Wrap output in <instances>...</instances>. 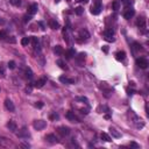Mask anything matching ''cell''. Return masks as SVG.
Returning <instances> with one entry per match:
<instances>
[{"instance_id":"obj_1","label":"cell","mask_w":149,"mask_h":149,"mask_svg":"<svg viewBox=\"0 0 149 149\" xmlns=\"http://www.w3.org/2000/svg\"><path fill=\"white\" fill-rule=\"evenodd\" d=\"M101 9H103V5L100 0H93V5L91 6V13L93 15H98L100 14Z\"/></svg>"},{"instance_id":"obj_2","label":"cell","mask_w":149,"mask_h":149,"mask_svg":"<svg viewBox=\"0 0 149 149\" xmlns=\"http://www.w3.org/2000/svg\"><path fill=\"white\" fill-rule=\"evenodd\" d=\"M33 127L35 128L36 131H42V129H44L47 127V121H44V120H35L33 122Z\"/></svg>"},{"instance_id":"obj_3","label":"cell","mask_w":149,"mask_h":149,"mask_svg":"<svg viewBox=\"0 0 149 149\" xmlns=\"http://www.w3.org/2000/svg\"><path fill=\"white\" fill-rule=\"evenodd\" d=\"M136 65L139 66L140 69H147L149 65L148 60H147L146 57H140V58L136 60Z\"/></svg>"},{"instance_id":"obj_4","label":"cell","mask_w":149,"mask_h":149,"mask_svg":"<svg viewBox=\"0 0 149 149\" xmlns=\"http://www.w3.org/2000/svg\"><path fill=\"white\" fill-rule=\"evenodd\" d=\"M114 30L112 28H107L105 31H104V39L108 42H113L114 41Z\"/></svg>"},{"instance_id":"obj_5","label":"cell","mask_w":149,"mask_h":149,"mask_svg":"<svg viewBox=\"0 0 149 149\" xmlns=\"http://www.w3.org/2000/svg\"><path fill=\"white\" fill-rule=\"evenodd\" d=\"M57 133L62 136V137H64V136H68L70 134V128L66 127V126H61V127L57 128Z\"/></svg>"},{"instance_id":"obj_6","label":"cell","mask_w":149,"mask_h":149,"mask_svg":"<svg viewBox=\"0 0 149 149\" xmlns=\"http://www.w3.org/2000/svg\"><path fill=\"white\" fill-rule=\"evenodd\" d=\"M134 14H135V11L132 8V7H126L125 12H123V18L126 19V20H129L131 18L134 16Z\"/></svg>"},{"instance_id":"obj_7","label":"cell","mask_w":149,"mask_h":149,"mask_svg":"<svg viewBox=\"0 0 149 149\" xmlns=\"http://www.w3.org/2000/svg\"><path fill=\"white\" fill-rule=\"evenodd\" d=\"M45 141L49 142V143H51V145H55L58 142V139L56 137L55 134H48V135H45Z\"/></svg>"},{"instance_id":"obj_8","label":"cell","mask_w":149,"mask_h":149,"mask_svg":"<svg viewBox=\"0 0 149 149\" xmlns=\"http://www.w3.org/2000/svg\"><path fill=\"white\" fill-rule=\"evenodd\" d=\"M65 118L69 119V120H70V121H72V122H79V121H80V120H79V119L77 118L76 115H74V112H71V111H69V112L65 114Z\"/></svg>"},{"instance_id":"obj_9","label":"cell","mask_w":149,"mask_h":149,"mask_svg":"<svg viewBox=\"0 0 149 149\" xmlns=\"http://www.w3.org/2000/svg\"><path fill=\"white\" fill-rule=\"evenodd\" d=\"M37 9H39V6H37V4H31V5H29V7H28V14L33 16L34 14L37 13Z\"/></svg>"},{"instance_id":"obj_10","label":"cell","mask_w":149,"mask_h":149,"mask_svg":"<svg viewBox=\"0 0 149 149\" xmlns=\"http://www.w3.org/2000/svg\"><path fill=\"white\" fill-rule=\"evenodd\" d=\"M30 42L33 43V45H34V49L35 50H37V51H40L41 50V48H40V40L36 37V36H31L30 37Z\"/></svg>"},{"instance_id":"obj_11","label":"cell","mask_w":149,"mask_h":149,"mask_svg":"<svg viewBox=\"0 0 149 149\" xmlns=\"http://www.w3.org/2000/svg\"><path fill=\"white\" fill-rule=\"evenodd\" d=\"M5 107H6V110H8L9 112H14V111H15V106H14V104L12 103V100H9V99H6V100H5Z\"/></svg>"},{"instance_id":"obj_12","label":"cell","mask_w":149,"mask_h":149,"mask_svg":"<svg viewBox=\"0 0 149 149\" xmlns=\"http://www.w3.org/2000/svg\"><path fill=\"white\" fill-rule=\"evenodd\" d=\"M16 135H18V137H20V139H27V137H29V136H30V134H29V132L27 131L26 128H22V129Z\"/></svg>"},{"instance_id":"obj_13","label":"cell","mask_w":149,"mask_h":149,"mask_svg":"<svg viewBox=\"0 0 149 149\" xmlns=\"http://www.w3.org/2000/svg\"><path fill=\"white\" fill-rule=\"evenodd\" d=\"M44 84H47V78H45V77H42V78H40L39 80L36 82L34 86H35L36 89H41L44 86Z\"/></svg>"},{"instance_id":"obj_14","label":"cell","mask_w":149,"mask_h":149,"mask_svg":"<svg viewBox=\"0 0 149 149\" xmlns=\"http://www.w3.org/2000/svg\"><path fill=\"white\" fill-rule=\"evenodd\" d=\"M7 128H8L11 132H15L16 131V128H18L16 122H15L14 120H9L8 122H7Z\"/></svg>"},{"instance_id":"obj_15","label":"cell","mask_w":149,"mask_h":149,"mask_svg":"<svg viewBox=\"0 0 149 149\" xmlns=\"http://www.w3.org/2000/svg\"><path fill=\"white\" fill-rule=\"evenodd\" d=\"M74 55H76V50H74V48L68 49V50L65 51V58H66V60H71Z\"/></svg>"},{"instance_id":"obj_16","label":"cell","mask_w":149,"mask_h":149,"mask_svg":"<svg viewBox=\"0 0 149 149\" xmlns=\"http://www.w3.org/2000/svg\"><path fill=\"white\" fill-rule=\"evenodd\" d=\"M60 82L63 83V84H74V79L68 78V77H65V76H61V77H60Z\"/></svg>"},{"instance_id":"obj_17","label":"cell","mask_w":149,"mask_h":149,"mask_svg":"<svg viewBox=\"0 0 149 149\" xmlns=\"http://www.w3.org/2000/svg\"><path fill=\"white\" fill-rule=\"evenodd\" d=\"M136 26L139 27V28H146V19L143 16H141V18L137 19V21H136Z\"/></svg>"},{"instance_id":"obj_18","label":"cell","mask_w":149,"mask_h":149,"mask_svg":"<svg viewBox=\"0 0 149 149\" xmlns=\"http://www.w3.org/2000/svg\"><path fill=\"white\" fill-rule=\"evenodd\" d=\"M79 37L83 40H88L90 37V33H89L86 29H82V30L79 31Z\"/></svg>"},{"instance_id":"obj_19","label":"cell","mask_w":149,"mask_h":149,"mask_svg":"<svg viewBox=\"0 0 149 149\" xmlns=\"http://www.w3.org/2000/svg\"><path fill=\"white\" fill-rule=\"evenodd\" d=\"M115 58H117V61H119V62L123 61V60L126 58V53H125V51H118V53L115 54Z\"/></svg>"},{"instance_id":"obj_20","label":"cell","mask_w":149,"mask_h":149,"mask_svg":"<svg viewBox=\"0 0 149 149\" xmlns=\"http://www.w3.org/2000/svg\"><path fill=\"white\" fill-rule=\"evenodd\" d=\"M110 133H111V135L113 136V137H115V139H119V137H121V134L119 133L115 128L113 127H110Z\"/></svg>"},{"instance_id":"obj_21","label":"cell","mask_w":149,"mask_h":149,"mask_svg":"<svg viewBox=\"0 0 149 149\" xmlns=\"http://www.w3.org/2000/svg\"><path fill=\"white\" fill-rule=\"evenodd\" d=\"M49 27L51 28V29H60V23L57 21H55V20H50L49 21Z\"/></svg>"},{"instance_id":"obj_22","label":"cell","mask_w":149,"mask_h":149,"mask_svg":"<svg viewBox=\"0 0 149 149\" xmlns=\"http://www.w3.org/2000/svg\"><path fill=\"white\" fill-rule=\"evenodd\" d=\"M56 64L61 69H63V70H68V66H66V64H65V62L63 61V60H57L56 61Z\"/></svg>"},{"instance_id":"obj_23","label":"cell","mask_w":149,"mask_h":149,"mask_svg":"<svg viewBox=\"0 0 149 149\" xmlns=\"http://www.w3.org/2000/svg\"><path fill=\"white\" fill-rule=\"evenodd\" d=\"M54 53L60 56V55H62V54L64 53V50H63V48H62V45H56V47L54 48Z\"/></svg>"},{"instance_id":"obj_24","label":"cell","mask_w":149,"mask_h":149,"mask_svg":"<svg viewBox=\"0 0 149 149\" xmlns=\"http://www.w3.org/2000/svg\"><path fill=\"white\" fill-rule=\"evenodd\" d=\"M100 137H101V140L106 141V142H111V141H112V139H111V136L108 135L107 133H101Z\"/></svg>"},{"instance_id":"obj_25","label":"cell","mask_w":149,"mask_h":149,"mask_svg":"<svg viewBox=\"0 0 149 149\" xmlns=\"http://www.w3.org/2000/svg\"><path fill=\"white\" fill-rule=\"evenodd\" d=\"M83 13H84V8L82 6H78V7L74 8V14H76V15H82Z\"/></svg>"},{"instance_id":"obj_26","label":"cell","mask_w":149,"mask_h":149,"mask_svg":"<svg viewBox=\"0 0 149 149\" xmlns=\"http://www.w3.org/2000/svg\"><path fill=\"white\" fill-rule=\"evenodd\" d=\"M85 57H86V54H85V53L78 54V56H77V61H78L79 63H82V62L85 60Z\"/></svg>"},{"instance_id":"obj_27","label":"cell","mask_w":149,"mask_h":149,"mask_svg":"<svg viewBox=\"0 0 149 149\" xmlns=\"http://www.w3.org/2000/svg\"><path fill=\"white\" fill-rule=\"evenodd\" d=\"M112 8L114 9V11H118L119 8H120V2H119L118 0H114L113 4H112Z\"/></svg>"},{"instance_id":"obj_28","label":"cell","mask_w":149,"mask_h":149,"mask_svg":"<svg viewBox=\"0 0 149 149\" xmlns=\"http://www.w3.org/2000/svg\"><path fill=\"white\" fill-rule=\"evenodd\" d=\"M29 43H30V37H23V39L21 40L22 45H28Z\"/></svg>"},{"instance_id":"obj_29","label":"cell","mask_w":149,"mask_h":149,"mask_svg":"<svg viewBox=\"0 0 149 149\" xmlns=\"http://www.w3.org/2000/svg\"><path fill=\"white\" fill-rule=\"evenodd\" d=\"M26 78L28 79H31L33 78V71L28 68V69H26Z\"/></svg>"},{"instance_id":"obj_30","label":"cell","mask_w":149,"mask_h":149,"mask_svg":"<svg viewBox=\"0 0 149 149\" xmlns=\"http://www.w3.org/2000/svg\"><path fill=\"white\" fill-rule=\"evenodd\" d=\"M6 42H7V43H15V42H16V40H15V37H13V36H7V37H6Z\"/></svg>"},{"instance_id":"obj_31","label":"cell","mask_w":149,"mask_h":149,"mask_svg":"<svg viewBox=\"0 0 149 149\" xmlns=\"http://www.w3.org/2000/svg\"><path fill=\"white\" fill-rule=\"evenodd\" d=\"M133 4H134V0H123V5H125V7H131Z\"/></svg>"},{"instance_id":"obj_32","label":"cell","mask_w":149,"mask_h":149,"mask_svg":"<svg viewBox=\"0 0 149 149\" xmlns=\"http://www.w3.org/2000/svg\"><path fill=\"white\" fill-rule=\"evenodd\" d=\"M9 2L13 5V6H16V7H19V6L21 5V0H9Z\"/></svg>"},{"instance_id":"obj_33","label":"cell","mask_w":149,"mask_h":149,"mask_svg":"<svg viewBox=\"0 0 149 149\" xmlns=\"http://www.w3.org/2000/svg\"><path fill=\"white\" fill-rule=\"evenodd\" d=\"M7 66H8V69H11V70H14V69H15V62L9 61L8 64H7Z\"/></svg>"},{"instance_id":"obj_34","label":"cell","mask_w":149,"mask_h":149,"mask_svg":"<svg viewBox=\"0 0 149 149\" xmlns=\"http://www.w3.org/2000/svg\"><path fill=\"white\" fill-rule=\"evenodd\" d=\"M76 100H78V101H83V103H85V104H88V98L86 97H77L76 98Z\"/></svg>"},{"instance_id":"obj_35","label":"cell","mask_w":149,"mask_h":149,"mask_svg":"<svg viewBox=\"0 0 149 149\" xmlns=\"http://www.w3.org/2000/svg\"><path fill=\"white\" fill-rule=\"evenodd\" d=\"M30 20H31V15H29V14H26V15L23 16V22H25V23L29 22Z\"/></svg>"},{"instance_id":"obj_36","label":"cell","mask_w":149,"mask_h":149,"mask_svg":"<svg viewBox=\"0 0 149 149\" xmlns=\"http://www.w3.org/2000/svg\"><path fill=\"white\" fill-rule=\"evenodd\" d=\"M7 37V33L5 30H0V40H5Z\"/></svg>"},{"instance_id":"obj_37","label":"cell","mask_w":149,"mask_h":149,"mask_svg":"<svg viewBox=\"0 0 149 149\" xmlns=\"http://www.w3.org/2000/svg\"><path fill=\"white\" fill-rule=\"evenodd\" d=\"M60 119V115L57 113H54V114H50V120H58Z\"/></svg>"},{"instance_id":"obj_38","label":"cell","mask_w":149,"mask_h":149,"mask_svg":"<svg viewBox=\"0 0 149 149\" xmlns=\"http://www.w3.org/2000/svg\"><path fill=\"white\" fill-rule=\"evenodd\" d=\"M133 45H134V49H135V50H137V51L142 49V48H141V44L137 43V42H134V43H133Z\"/></svg>"},{"instance_id":"obj_39","label":"cell","mask_w":149,"mask_h":149,"mask_svg":"<svg viewBox=\"0 0 149 149\" xmlns=\"http://www.w3.org/2000/svg\"><path fill=\"white\" fill-rule=\"evenodd\" d=\"M0 76L1 77H5V66L0 65Z\"/></svg>"},{"instance_id":"obj_40","label":"cell","mask_w":149,"mask_h":149,"mask_svg":"<svg viewBox=\"0 0 149 149\" xmlns=\"http://www.w3.org/2000/svg\"><path fill=\"white\" fill-rule=\"evenodd\" d=\"M43 103H42V101H37V103H36L35 104V106L36 107H37V108H42V107H43Z\"/></svg>"},{"instance_id":"obj_41","label":"cell","mask_w":149,"mask_h":149,"mask_svg":"<svg viewBox=\"0 0 149 149\" xmlns=\"http://www.w3.org/2000/svg\"><path fill=\"white\" fill-rule=\"evenodd\" d=\"M101 49H103V51H104L105 54L108 53V45H103V47H101Z\"/></svg>"},{"instance_id":"obj_42","label":"cell","mask_w":149,"mask_h":149,"mask_svg":"<svg viewBox=\"0 0 149 149\" xmlns=\"http://www.w3.org/2000/svg\"><path fill=\"white\" fill-rule=\"evenodd\" d=\"M37 23H39V26L41 27V29H43V30H44V29H45V25H44V23H43V22H42V21H39V22H37Z\"/></svg>"},{"instance_id":"obj_43","label":"cell","mask_w":149,"mask_h":149,"mask_svg":"<svg viewBox=\"0 0 149 149\" xmlns=\"http://www.w3.org/2000/svg\"><path fill=\"white\" fill-rule=\"evenodd\" d=\"M131 147H134V148H140V146L135 143V142H131Z\"/></svg>"},{"instance_id":"obj_44","label":"cell","mask_w":149,"mask_h":149,"mask_svg":"<svg viewBox=\"0 0 149 149\" xmlns=\"http://www.w3.org/2000/svg\"><path fill=\"white\" fill-rule=\"evenodd\" d=\"M21 147H23V148H30V146L28 145V143H21Z\"/></svg>"},{"instance_id":"obj_45","label":"cell","mask_w":149,"mask_h":149,"mask_svg":"<svg viewBox=\"0 0 149 149\" xmlns=\"http://www.w3.org/2000/svg\"><path fill=\"white\" fill-rule=\"evenodd\" d=\"M77 1H78V2H88L89 0H77Z\"/></svg>"},{"instance_id":"obj_46","label":"cell","mask_w":149,"mask_h":149,"mask_svg":"<svg viewBox=\"0 0 149 149\" xmlns=\"http://www.w3.org/2000/svg\"><path fill=\"white\" fill-rule=\"evenodd\" d=\"M105 119H107V120H108V119H111V115H110V114H106V115H105Z\"/></svg>"}]
</instances>
